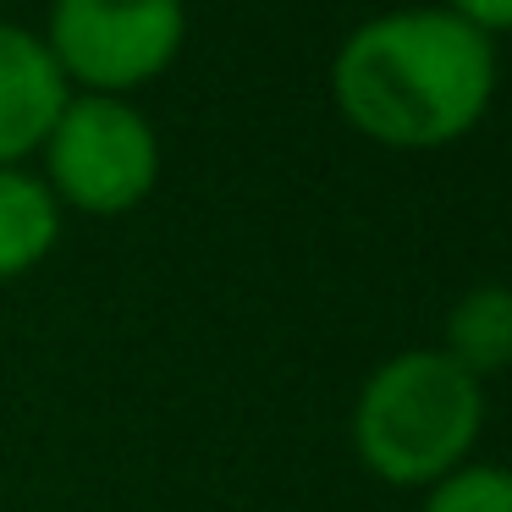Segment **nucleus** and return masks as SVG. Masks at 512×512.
I'll return each instance as SVG.
<instances>
[{"mask_svg": "<svg viewBox=\"0 0 512 512\" xmlns=\"http://www.w3.org/2000/svg\"><path fill=\"white\" fill-rule=\"evenodd\" d=\"M501 83L496 39L441 6H397L336 45L331 100L380 149H446L485 122Z\"/></svg>", "mask_w": 512, "mask_h": 512, "instance_id": "nucleus-1", "label": "nucleus"}, {"mask_svg": "<svg viewBox=\"0 0 512 512\" xmlns=\"http://www.w3.org/2000/svg\"><path fill=\"white\" fill-rule=\"evenodd\" d=\"M485 386L441 347H408L369 369L353 402V457L397 490H430L474 463Z\"/></svg>", "mask_w": 512, "mask_h": 512, "instance_id": "nucleus-2", "label": "nucleus"}, {"mask_svg": "<svg viewBox=\"0 0 512 512\" xmlns=\"http://www.w3.org/2000/svg\"><path fill=\"white\" fill-rule=\"evenodd\" d=\"M39 166L61 210L127 215L160 182V133L133 100L72 94L39 149Z\"/></svg>", "mask_w": 512, "mask_h": 512, "instance_id": "nucleus-3", "label": "nucleus"}, {"mask_svg": "<svg viewBox=\"0 0 512 512\" xmlns=\"http://www.w3.org/2000/svg\"><path fill=\"white\" fill-rule=\"evenodd\" d=\"M45 50L72 94L127 100L188 45V0H50Z\"/></svg>", "mask_w": 512, "mask_h": 512, "instance_id": "nucleus-4", "label": "nucleus"}, {"mask_svg": "<svg viewBox=\"0 0 512 512\" xmlns=\"http://www.w3.org/2000/svg\"><path fill=\"white\" fill-rule=\"evenodd\" d=\"M72 89L34 28L0 17V166H28L45 149Z\"/></svg>", "mask_w": 512, "mask_h": 512, "instance_id": "nucleus-5", "label": "nucleus"}, {"mask_svg": "<svg viewBox=\"0 0 512 512\" xmlns=\"http://www.w3.org/2000/svg\"><path fill=\"white\" fill-rule=\"evenodd\" d=\"M441 353L457 369L485 386L512 369V287L507 281H479L446 309L441 320Z\"/></svg>", "mask_w": 512, "mask_h": 512, "instance_id": "nucleus-6", "label": "nucleus"}, {"mask_svg": "<svg viewBox=\"0 0 512 512\" xmlns=\"http://www.w3.org/2000/svg\"><path fill=\"white\" fill-rule=\"evenodd\" d=\"M61 243V204L28 166H0V281H23Z\"/></svg>", "mask_w": 512, "mask_h": 512, "instance_id": "nucleus-7", "label": "nucleus"}, {"mask_svg": "<svg viewBox=\"0 0 512 512\" xmlns=\"http://www.w3.org/2000/svg\"><path fill=\"white\" fill-rule=\"evenodd\" d=\"M419 512H512V468L501 463H463L424 490Z\"/></svg>", "mask_w": 512, "mask_h": 512, "instance_id": "nucleus-8", "label": "nucleus"}, {"mask_svg": "<svg viewBox=\"0 0 512 512\" xmlns=\"http://www.w3.org/2000/svg\"><path fill=\"white\" fill-rule=\"evenodd\" d=\"M441 12H452L457 23H468L485 39L512 34V0H441Z\"/></svg>", "mask_w": 512, "mask_h": 512, "instance_id": "nucleus-9", "label": "nucleus"}]
</instances>
